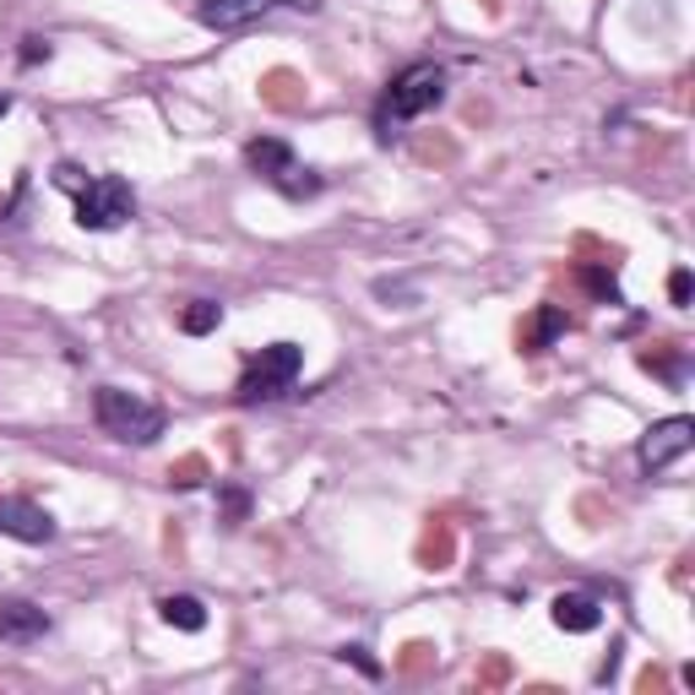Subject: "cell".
I'll use <instances>...</instances> for the list:
<instances>
[{"instance_id": "obj_14", "label": "cell", "mask_w": 695, "mask_h": 695, "mask_svg": "<svg viewBox=\"0 0 695 695\" xmlns=\"http://www.w3.org/2000/svg\"><path fill=\"white\" fill-rule=\"evenodd\" d=\"M576 283L592 294V299H603V305H620V283H614V261H581L576 266Z\"/></svg>"}, {"instance_id": "obj_25", "label": "cell", "mask_w": 695, "mask_h": 695, "mask_svg": "<svg viewBox=\"0 0 695 695\" xmlns=\"http://www.w3.org/2000/svg\"><path fill=\"white\" fill-rule=\"evenodd\" d=\"M668 299H674V305H680V310H685V305H691V272H685V266H680V272H674V277H668Z\"/></svg>"}, {"instance_id": "obj_27", "label": "cell", "mask_w": 695, "mask_h": 695, "mask_svg": "<svg viewBox=\"0 0 695 695\" xmlns=\"http://www.w3.org/2000/svg\"><path fill=\"white\" fill-rule=\"evenodd\" d=\"M581 516H587V527H598V516H603V506H598V501H581Z\"/></svg>"}, {"instance_id": "obj_18", "label": "cell", "mask_w": 695, "mask_h": 695, "mask_svg": "<svg viewBox=\"0 0 695 695\" xmlns=\"http://www.w3.org/2000/svg\"><path fill=\"white\" fill-rule=\"evenodd\" d=\"M207 478H212V462H207L201 451H190V456H180V462L169 467V484H175V489H201Z\"/></svg>"}, {"instance_id": "obj_5", "label": "cell", "mask_w": 695, "mask_h": 695, "mask_svg": "<svg viewBox=\"0 0 695 695\" xmlns=\"http://www.w3.org/2000/svg\"><path fill=\"white\" fill-rule=\"evenodd\" d=\"M299 365H305L299 343H272V348H261L251 365H245V376H240V386H234V397H240V402H272V397L294 391Z\"/></svg>"}, {"instance_id": "obj_11", "label": "cell", "mask_w": 695, "mask_h": 695, "mask_svg": "<svg viewBox=\"0 0 695 695\" xmlns=\"http://www.w3.org/2000/svg\"><path fill=\"white\" fill-rule=\"evenodd\" d=\"M44 631H50V614H44L39 603H22V598L0 603V641H11V646H28V641H39Z\"/></svg>"}, {"instance_id": "obj_2", "label": "cell", "mask_w": 695, "mask_h": 695, "mask_svg": "<svg viewBox=\"0 0 695 695\" xmlns=\"http://www.w3.org/2000/svg\"><path fill=\"white\" fill-rule=\"evenodd\" d=\"M441 98H445V71H441V65H430V61L408 65V71L386 87V98H380V109H376L380 141H391V130H402L408 120L430 115Z\"/></svg>"}, {"instance_id": "obj_23", "label": "cell", "mask_w": 695, "mask_h": 695, "mask_svg": "<svg viewBox=\"0 0 695 695\" xmlns=\"http://www.w3.org/2000/svg\"><path fill=\"white\" fill-rule=\"evenodd\" d=\"M245 510H251V495H245V489H223V516H229V522H245Z\"/></svg>"}, {"instance_id": "obj_6", "label": "cell", "mask_w": 695, "mask_h": 695, "mask_svg": "<svg viewBox=\"0 0 695 695\" xmlns=\"http://www.w3.org/2000/svg\"><path fill=\"white\" fill-rule=\"evenodd\" d=\"M691 441H695V419L674 413V419H657V424L641 435L635 456H641V467H646V473H663V467H674V462L691 451Z\"/></svg>"}, {"instance_id": "obj_4", "label": "cell", "mask_w": 695, "mask_h": 695, "mask_svg": "<svg viewBox=\"0 0 695 695\" xmlns=\"http://www.w3.org/2000/svg\"><path fill=\"white\" fill-rule=\"evenodd\" d=\"M245 164H251L266 186L283 190L288 201H305V196H316L320 190V175L316 169H305V164L294 158V147L277 141V136H255L251 147H245Z\"/></svg>"}, {"instance_id": "obj_9", "label": "cell", "mask_w": 695, "mask_h": 695, "mask_svg": "<svg viewBox=\"0 0 695 695\" xmlns=\"http://www.w3.org/2000/svg\"><path fill=\"white\" fill-rule=\"evenodd\" d=\"M566 331H570V316L560 310V305H538L533 316L522 320V331H516V348H522V354H544V348H555Z\"/></svg>"}, {"instance_id": "obj_22", "label": "cell", "mask_w": 695, "mask_h": 695, "mask_svg": "<svg viewBox=\"0 0 695 695\" xmlns=\"http://www.w3.org/2000/svg\"><path fill=\"white\" fill-rule=\"evenodd\" d=\"M337 657H343V663H354V668H365L370 680H380V663H376V657H370V652H365V646H343Z\"/></svg>"}, {"instance_id": "obj_31", "label": "cell", "mask_w": 695, "mask_h": 695, "mask_svg": "<svg viewBox=\"0 0 695 695\" xmlns=\"http://www.w3.org/2000/svg\"><path fill=\"white\" fill-rule=\"evenodd\" d=\"M6 207H11V196H0V212H6Z\"/></svg>"}, {"instance_id": "obj_20", "label": "cell", "mask_w": 695, "mask_h": 695, "mask_svg": "<svg viewBox=\"0 0 695 695\" xmlns=\"http://www.w3.org/2000/svg\"><path fill=\"white\" fill-rule=\"evenodd\" d=\"M218 320H223V305H212V299H196L180 310V331L190 337H201V331H218Z\"/></svg>"}, {"instance_id": "obj_7", "label": "cell", "mask_w": 695, "mask_h": 695, "mask_svg": "<svg viewBox=\"0 0 695 695\" xmlns=\"http://www.w3.org/2000/svg\"><path fill=\"white\" fill-rule=\"evenodd\" d=\"M255 93H261V104H266V109H277V115H299V109L310 104V87H305V76H299V71H288V65H272V71H261Z\"/></svg>"}, {"instance_id": "obj_30", "label": "cell", "mask_w": 695, "mask_h": 695, "mask_svg": "<svg viewBox=\"0 0 695 695\" xmlns=\"http://www.w3.org/2000/svg\"><path fill=\"white\" fill-rule=\"evenodd\" d=\"M6 109H11V98H6V93H0V115H6Z\"/></svg>"}, {"instance_id": "obj_10", "label": "cell", "mask_w": 695, "mask_h": 695, "mask_svg": "<svg viewBox=\"0 0 695 695\" xmlns=\"http://www.w3.org/2000/svg\"><path fill=\"white\" fill-rule=\"evenodd\" d=\"M413 560H419V570H430V576H441V570L456 566V533H451V522H445V516H430V522H424Z\"/></svg>"}, {"instance_id": "obj_28", "label": "cell", "mask_w": 695, "mask_h": 695, "mask_svg": "<svg viewBox=\"0 0 695 695\" xmlns=\"http://www.w3.org/2000/svg\"><path fill=\"white\" fill-rule=\"evenodd\" d=\"M288 6H294V11H316L320 0H288Z\"/></svg>"}, {"instance_id": "obj_16", "label": "cell", "mask_w": 695, "mask_h": 695, "mask_svg": "<svg viewBox=\"0 0 695 695\" xmlns=\"http://www.w3.org/2000/svg\"><path fill=\"white\" fill-rule=\"evenodd\" d=\"M435 663H441V646H435V641H408V646L397 652V674H402V680H424V674H435Z\"/></svg>"}, {"instance_id": "obj_29", "label": "cell", "mask_w": 695, "mask_h": 695, "mask_svg": "<svg viewBox=\"0 0 695 695\" xmlns=\"http://www.w3.org/2000/svg\"><path fill=\"white\" fill-rule=\"evenodd\" d=\"M484 11H501V0H484Z\"/></svg>"}, {"instance_id": "obj_17", "label": "cell", "mask_w": 695, "mask_h": 695, "mask_svg": "<svg viewBox=\"0 0 695 695\" xmlns=\"http://www.w3.org/2000/svg\"><path fill=\"white\" fill-rule=\"evenodd\" d=\"M641 370L657 380H668V386H680L685 370H680V348L674 343H657V348H641Z\"/></svg>"}, {"instance_id": "obj_13", "label": "cell", "mask_w": 695, "mask_h": 695, "mask_svg": "<svg viewBox=\"0 0 695 695\" xmlns=\"http://www.w3.org/2000/svg\"><path fill=\"white\" fill-rule=\"evenodd\" d=\"M272 0H196V17L207 22V28H240V22H251V17H261Z\"/></svg>"}, {"instance_id": "obj_26", "label": "cell", "mask_w": 695, "mask_h": 695, "mask_svg": "<svg viewBox=\"0 0 695 695\" xmlns=\"http://www.w3.org/2000/svg\"><path fill=\"white\" fill-rule=\"evenodd\" d=\"M50 61V39H22V65Z\"/></svg>"}, {"instance_id": "obj_1", "label": "cell", "mask_w": 695, "mask_h": 695, "mask_svg": "<svg viewBox=\"0 0 695 695\" xmlns=\"http://www.w3.org/2000/svg\"><path fill=\"white\" fill-rule=\"evenodd\" d=\"M55 186L71 190L76 196V223L82 229H93V234H104V229H120L130 212H136V196L120 175H82L76 164H61L55 169Z\"/></svg>"}, {"instance_id": "obj_8", "label": "cell", "mask_w": 695, "mask_h": 695, "mask_svg": "<svg viewBox=\"0 0 695 695\" xmlns=\"http://www.w3.org/2000/svg\"><path fill=\"white\" fill-rule=\"evenodd\" d=\"M0 533L22 538V544H50L55 522H50V510H39L33 501H0Z\"/></svg>"}, {"instance_id": "obj_24", "label": "cell", "mask_w": 695, "mask_h": 695, "mask_svg": "<svg viewBox=\"0 0 695 695\" xmlns=\"http://www.w3.org/2000/svg\"><path fill=\"white\" fill-rule=\"evenodd\" d=\"M635 691H641V695L668 691V674H663V668H641V674H635Z\"/></svg>"}, {"instance_id": "obj_3", "label": "cell", "mask_w": 695, "mask_h": 695, "mask_svg": "<svg viewBox=\"0 0 695 695\" xmlns=\"http://www.w3.org/2000/svg\"><path fill=\"white\" fill-rule=\"evenodd\" d=\"M93 419H98V430L104 435H115V441L126 445H152L164 435V408L158 402H147V397H136L126 386H98V397H93Z\"/></svg>"}, {"instance_id": "obj_21", "label": "cell", "mask_w": 695, "mask_h": 695, "mask_svg": "<svg viewBox=\"0 0 695 695\" xmlns=\"http://www.w3.org/2000/svg\"><path fill=\"white\" fill-rule=\"evenodd\" d=\"M413 152H419V164H451V158H456V141H445V136H424Z\"/></svg>"}, {"instance_id": "obj_12", "label": "cell", "mask_w": 695, "mask_h": 695, "mask_svg": "<svg viewBox=\"0 0 695 695\" xmlns=\"http://www.w3.org/2000/svg\"><path fill=\"white\" fill-rule=\"evenodd\" d=\"M555 625L570 635H587L603 625V609H598L587 592H560V598H555Z\"/></svg>"}, {"instance_id": "obj_15", "label": "cell", "mask_w": 695, "mask_h": 695, "mask_svg": "<svg viewBox=\"0 0 695 695\" xmlns=\"http://www.w3.org/2000/svg\"><path fill=\"white\" fill-rule=\"evenodd\" d=\"M158 614H164L175 631H201V625H207V609H201V598H190V592H169V598L158 603Z\"/></svg>"}, {"instance_id": "obj_19", "label": "cell", "mask_w": 695, "mask_h": 695, "mask_svg": "<svg viewBox=\"0 0 695 695\" xmlns=\"http://www.w3.org/2000/svg\"><path fill=\"white\" fill-rule=\"evenodd\" d=\"M510 674H516V663H510L506 652H489V657L478 663L473 685H478V691H506V685H510Z\"/></svg>"}]
</instances>
